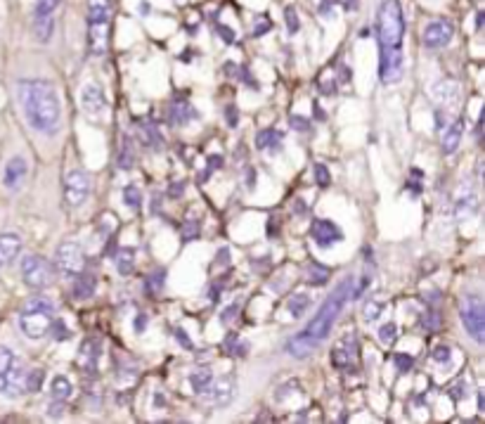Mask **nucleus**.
<instances>
[{
  "instance_id": "1",
  "label": "nucleus",
  "mask_w": 485,
  "mask_h": 424,
  "mask_svg": "<svg viewBox=\"0 0 485 424\" xmlns=\"http://www.w3.org/2000/svg\"><path fill=\"white\" fill-rule=\"evenodd\" d=\"M377 38H379V78L391 85L405 76V17L398 0H384L377 12Z\"/></svg>"
},
{
  "instance_id": "2",
  "label": "nucleus",
  "mask_w": 485,
  "mask_h": 424,
  "mask_svg": "<svg viewBox=\"0 0 485 424\" xmlns=\"http://www.w3.org/2000/svg\"><path fill=\"white\" fill-rule=\"evenodd\" d=\"M353 289H355V278H353V275L343 278L341 282L334 287L332 294L327 296V301L320 306V311L315 313V318L310 320V323L305 325V328L298 332L293 339H289V344H287L289 356H291V358H308L310 353H313L315 348L327 339L329 332H332V328H334V323H337V318L343 311L346 301L353 296Z\"/></svg>"
},
{
  "instance_id": "3",
  "label": "nucleus",
  "mask_w": 485,
  "mask_h": 424,
  "mask_svg": "<svg viewBox=\"0 0 485 424\" xmlns=\"http://www.w3.org/2000/svg\"><path fill=\"white\" fill-rule=\"evenodd\" d=\"M17 97H19V107L26 124L36 133L48 137L60 133L62 105L53 83L43 81V78H24L17 83Z\"/></svg>"
},
{
  "instance_id": "4",
  "label": "nucleus",
  "mask_w": 485,
  "mask_h": 424,
  "mask_svg": "<svg viewBox=\"0 0 485 424\" xmlns=\"http://www.w3.org/2000/svg\"><path fill=\"white\" fill-rule=\"evenodd\" d=\"M112 15H114V0H88V43L90 55L100 57L109 48V31H112Z\"/></svg>"
},
{
  "instance_id": "5",
  "label": "nucleus",
  "mask_w": 485,
  "mask_h": 424,
  "mask_svg": "<svg viewBox=\"0 0 485 424\" xmlns=\"http://www.w3.org/2000/svg\"><path fill=\"white\" fill-rule=\"evenodd\" d=\"M55 320V303L48 296H31L19 311V330L28 339H43Z\"/></svg>"
},
{
  "instance_id": "6",
  "label": "nucleus",
  "mask_w": 485,
  "mask_h": 424,
  "mask_svg": "<svg viewBox=\"0 0 485 424\" xmlns=\"http://www.w3.org/2000/svg\"><path fill=\"white\" fill-rule=\"evenodd\" d=\"M24 365L15 356L12 348L0 346V393L8 398L24 393Z\"/></svg>"
},
{
  "instance_id": "7",
  "label": "nucleus",
  "mask_w": 485,
  "mask_h": 424,
  "mask_svg": "<svg viewBox=\"0 0 485 424\" xmlns=\"http://www.w3.org/2000/svg\"><path fill=\"white\" fill-rule=\"evenodd\" d=\"M459 318L464 330L469 332V337L476 344L485 341V308H483V299L476 294L464 296L459 306Z\"/></svg>"
},
{
  "instance_id": "8",
  "label": "nucleus",
  "mask_w": 485,
  "mask_h": 424,
  "mask_svg": "<svg viewBox=\"0 0 485 424\" xmlns=\"http://www.w3.org/2000/svg\"><path fill=\"white\" fill-rule=\"evenodd\" d=\"M57 8H60V0H36L33 5V36L38 43H50L55 33V19H57Z\"/></svg>"
},
{
  "instance_id": "9",
  "label": "nucleus",
  "mask_w": 485,
  "mask_h": 424,
  "mask_svg": "<svg viewBox=\"0 0 485 424\" xmlns=\"http://www.w3.org/2000/svg\"><path fill=\"white\" fill-rule=\"evenodd\" d=\"M22 278H24L26 287L45 289L53 282V268H50L48 259H43L40 254H26L22 259Z\"/></svg>"
},
{
  "instance_id": "10",
  "label": "nucleus",
  "mask_w": 485,
  "mask_h": 424,
  "mask_svg": "<svg viewBox=\"0 0 485 424\" xmlns=\"http://www.w3.org/2000/svg\"><path fill=\"white\" fill-rule=\"evenodd\" d=\"M55 263H57V268H60V273L69 275V278H76L78 273H83L85 259H83V249H80V244L62 242L60 246H57Z\"/></svg>"
},
{
  "instance_id": "11",
  "label": "nucleus",
  "mask_w": 485,
  "mask_h": 424,
  "mask_svg": "<svg viewBox=\"0 0 485 424\" xmlns=\"http://www.w3.org/2000/svg\"><path fill=\"white\" fill-rule=\"evenodd\" d=\"M90 194V176L80 169H74L65 178V204L71 209H78Z\"/></svg>"
},
{
  "instance_id": "12",
  "label": "nucleus",
  "mask_w": 485,
  "mask_h": 424,
  "mask_svg": "<svg viewBox=\"0 0 485 424\" xmlns=\"http://www.w3.org/2000/svg\"><path fill=\"white\" fill-rule=\"evenodd\" d=\"M454 36V26L448 19H433L424 26V45L431 50H441L450 45Z\"/></svg>"
},
{
  "instance_id": "13",
  "label": "nucleus",
  "mask_w": 485,
  "mask_h": 424,
  "mask_svg": "<svg viewBox=\"0 0 485 424\" xmlns=\"http://www.w3.org/2000/svg\"><path fill=\"white\" fill-rule=\"evenodd\" d=\"M26 176H28L26 159L22 157V154H15L12 159H8V164H5V171H3V185H5V190H10V192L22 190Z\"/></svg>"
},
{
  "instance_id": "14",
  "label": "nucleus",
  "mask_w": 485,
  "mask_h": 424,
  "mask_svg": "<svg viewBox=\"0 0 485 424\" xmlns=\"http://www.w3.org/2000/svg\"><path fill=\"white\" fill-rule=\"evenodd\" d=\"M310 235H313L315 244L320 246V249H329L332 244H337L343 239L341 228H339L334 221H327V219H317L313 223V228H310Z\"/></svg>"
},
{
  "instance_id": "15",
  "label": "nucleus",
  "mask_w": 485,
  "mask_h": 424,
  "mask_svg": "<svg viewBox=\"0 0 485 424\" xmlns=\"http://www.w3.org/2000/svg\"><path fill=\"white\" fill-rule=\"evenodd\" d=\"M80 107H83V112L90 114V117L102 114V112H105V107H107L105 90H102L97 83H85L83 90H80Z\"/></svg>"
},
{
  "instance_id": "16",
  "label": "nucleus",
  "mask_w": 485,
  "mask_h": 424,
  "mask_svg": "<svg viewBox=\"0 0 485 424\" xmlns=\"http://www.w3.org/2000/svg\"><path fill=\"white\" fill-rule=\"evenodd\" d=\"M476 211H478V190L471 183H464V185L459 187L457 202H454V216H457L459 221H464V219H471Z\"/></svg>"
},
{
  "instance_id": "17",
  "label": "nucleus",
  "mask_w": 485,
  "mask_h": 424,
  "mask_svg": "<svg viewBox=\"0 0 485 424\" xmlns=\"http://www.w3.org/2000/svg\"><path fill=\"white\" fill-rule=\"evenodd\" d=\"M235 389H237L235 377L232 375H223L221 380L211 384V389H209V393H206V396L211 398L213 405H218V408H225L228 403H232Z\"/></svg>"
},
{
  "instance_id": "18",
  "label": "nucleus",
  "mask_w": 485,
  "mask_h": 424,
  "mask_svg": "<svg viewBox=\"0 0 485 424\" xmlns=\"http://www.w3.org/2000/svg\"><path fill=\"white\" fill-rule=\"evenodd\" d=\"M461 135H464V119H454L452 124L443 128L441 135V150L443 154H454L461 142Z\"/></svg>"
},
{
  "instance_id": "19",
  "label": "nucleus",
  "mask_w": 485,
  "mask_h": 424,
  "mask_svg": "<svg viewBox=\"0 0 485 424\" xmlns=\"http://www.w3.org/2000/svg\"><path fill=\"white\" fill-rule=\"evenodd\" d=\"M22 251V237L15 232H3L0 235V266H8L10 261H15Z\"/></svg>"
},
{
  "instance_id": "20",
  "label": "nucleus",
  "mask_w": 485,
  "mask_h": 424,
  "mask_svg": "<svg viewBox=\"0 0 485 424\" xmlns=\"http://www.w3.org/2000/svg\"><path fill=\"white\" fill-rule=\"evenodd\" d=\"M353 360H355V341H353V337H348V339L339 341L337 348L332 351V365L343 370V368H350Z\"/></svg>"
},
{
  "instance_id": "21",
  "label": "nucleus",
  "mask_w": 485,
  "mask_h": 424,
  "mask_svg": "<svg viewBox=\"0 0 485 424\" xmlns=\"http://www.w3.org/2000/svg\"><path fill=\"white\" fill-rule=\"evenodd\" d=\"M189 384H192V389H194V393H209V389H211V384H213V372L209 365H204V368H197L189 375Z\"/></svg>"
},
{
  "instance_id": "22",
  "label": "nucleus",
  "mask_w": 485,
  "mask_h": 424,
  "mask_svg": "<svg viewBox=\"0 0 485 424\" xmlns=\"http://www.w3.org/2000/svg\"><path fill=\"white\" fill-rule=\"evenodd\" d=\"M95 287H97V280L92 275H85V273H78L76 275V282H74V296L78 301H85L95 294Z\"/></svg>"
},
{
  "instance_id": "23",
  "label": "nucleus",
  "mask_w": 485,
  "mask_h": 424,
  "mask_svg": "<svg viewBox=\"0 0 485 424\" xmlns=\"http://www.w3.org/2000/svg\"><path fill=\"white\" fill-rule=\"evenodd\" d=\"M280 142H282V133H277L275 128H265L261 133L256 135V147L258 150H273L277 152L280 150Z\"/></svg>"
},
{
  "instance_id": "24",
  "label": "nucleus",
  "mask_w": 485,
  "mask_h": 424,
  "mask_svg": "<svg viewBox=\"0 0 485 424\" xmlns=\"http://www.w3.org/2000/svg\"><path fill=\"white\" fill-rule=\"evenodd\" d=\"M71 393H74L71 382H69L67 377L57 375L53 380V400H57V403H67V400L71 398Z\"/></svg>"
},
{
  "instance_id": "25",
  "label": "nucleus",
  "mask_w": 485,
  "mask_h": 424,
  "mask_svg": "<svg viewBox=\"0 0 485 424\" xmlns=\"http://www.w3.org/2000/svg\"><path fill=\"white\" fill-rule=\"evenodd\" d=\"M433 95H436L438 100L443 102V105H454V102H457V97H459V90H457V85H454V83L443 81V83L436 85Z\"/></svg>"
},
{
  "instance_id": "26",
  "label": "nucleus",
  "mask_w": 485,
  "mask_h": 424,
  "mask_svg": "<svg viewBox=\"0 0 485 424\" xmlns=\"http://www.w3.org/2000/svg\"><path fill=\"white\" fill-rule=\"evenodd\" d=\"M384 308H386L384 299H369L365 306H362V318H365V323H374V320H379L381 313H384Z\"/></svg>"
},
{
  "instance_id": "27",
  "label": "nucleus",
  "mask_w": 485,
  "mask_h": 424,
  "mask_svg": "<svg viewBox=\"0 0 485 424\" xmlns=\"http://www.w3.org/2000/svg\"><path fill=\"white\" fill-rule=\"evenodd\" d=\"M133 268H135V256H133V249H121L117 256V271L119 275H130Z\"/></svg>"
},
{
  "instance_id": "28",
  "label": "nucleus",
  "mask_w": 485,
  "mask_h": 424,
  "mask_svg": "<svg viewBox=\"0 0 485 424\" xmlns=\"http://www.w3.org/2000/svg\"><path fill=\"white\" fill-rule=\"evenodd\" d=\"M194 117H197V112H194L189 105H176L171 110V121L176 126H185L189 119H194Z\"/></svg>"
},
{
  "instance_id": "29",
  "label": "nucleus",
  "mask_w": 485,
  "mask_h": 424,
  "mask_svg": "<svg viewBox=\"0 0 485 424\" xmlns=\"http://www.w3.org/2000/svg\"><path fill=\"white\" fill-rule=\"evenodd\" d=\"M310 306V296L308 294H296L289 299V313L293 315V318H301V315L308 311Z\"/></svg>"
},
{
  "instance_id": "30",
  "label": "nucleus",
  "mask_w": 485,
  "mask_h": 424,
  "mask_svg": "<svg viewBox=\"0 0 485 424\" xmlns=\"http://www.w3.org/2000/svg\"><path fill=\"white\" fill-rule=\"evenodd\" d=\"M398 339V323H393V320H389V323L381 325L379 330V341L384 344V346H393Z\"/></svg>"
},
{
  "instance_id": "31",
  "label": "nucleus",
  "mask_w": 485,
  "mask_h": 424,
  "mask_svg": "<svg viewBox=\"0 0 485 424\" xmlns=\"http://www.w3.org/2000/svg\"><path fill=\"white\" fill-rule=\"evenodd\" d=\"M43 372L40 370H31V372H26L24 375V393L26 391H38L40 389V384H43Z\"/></svg>"
},
{
  "instance_id": "32",
  "label": "nucleus",
  "mask_w": 485,
  "mask_h": 424,
  "mask_svg": "<svg viewBox=\"0 0 485 424\" xmlns=\"http://www.w3.org/2000/svg\"><path fill=\"white\" fill-rule=\"evenodd\" d=\"M124 202L130 206V209H140L142 204V194H140V187L137 185H128L124 190Z\"/></svg>"
},
{
  "instance_id": "33",
  "label": "nucleus",
  "mask_w": 485,
  "mask_h": 424,
  "mask_svg": "<svg viewBox=\"0 0 485 424\" xmlns=\"http://www.w3.org/2000/svg\"><path fill=\"white\" fill-rule=\"evenodd\" d=\"M133 162H135V157H133V147H130V142L126 140L124 147H121V154H119V169L128 171V169H133Z\"/></svg>"
},
{
  "instance_id": "34",
  "label": "nucleus",
  "mask_w": 485,
  "mask_h": 424,
  "mask_svg": "<svg viewBox=\"0 0 485 424\" xmlns=\"http://www.w3.org/2000/svg\"><path fill=\"white\" fill-rule=\"evenodd\" d=\"M329 280V271L322 266H310V285H317V287H322V285H327Z\"/></svg>"
},
{
  "instance_id": "35",
  "label": "nucleus",
  "mask_w": 485,
  "mask_h": 424,
  "mask_svg": "<svg viewBox=\"0 0 485 424\" xmlns=\"http://www.w3.org/2000/svg\"><path fill=\"white\" fill-rule=\"evenodd\" d=\"M313 176H315V183L320 187H327L329 185V171L325 164H315L313 166Z\"/></svg>"
},
{
  "instance_id": "36",
  "label": "nucleus",
  "mask_w": 485,
  "mask_h": 424,
  "mask_svg": "<svg viewBox=\"0 0 485 424\" xmlns=\"http://www.w3.org/2000/svg\"><path fill=\"white\" fill-rule=\"evenodd\" d=\"M393 363L400 372H409V370H412V365H414V358L407 356V353H395Z\"/></svg>"
},
{
  "instance_id": "37",
  "label": "nucleus",
  "mask_w": 485,
  "mask_h": 424,
  "mask_svg": "<svg viewBox=\"0 0 485 424\" xmlns=\"http://www.w3.org/2000/svg\"><path fill=\"white\" fill-rule=\"evenodd\" d=\"M284 19H287V28H289V33H296V31H298V26H301V22H298L296 10H293V8H287Z\"/></svg>"
},
{
  "instance_id": "38",
  "label": "nucleus",
  "mask_w": 485,
  "mask_h": 424,
  "mask_svg": "<svg viewBox=\"0 0 485 424\" xmlns=\"http://www.w3.org/2000/svg\"><path fill=\"white\" fill-rule=\"evenodd\" d=\"M142 137H147V142H152L154 150H159V147H161V137H159L154 126H142Z\"/></svg>"
},
{
  "instance_id": "39",
  "label": "nucleus",
  "mask_w": 485,
  "mask_h": 424,
  "mask_svg": "<svg viewBox=\"0 0 485 424\" xmlns=\"http://www.w3.org/2000/svg\"><path fill=\"white\" fill-rule=\"evenodd\" d=\"M270 31V19L268 17H258L256 24H253V36H265V33Z\"/></svg>"
},
{
  "instance_id": "40",
  "label": "nucleus",
  "mask_w": 485,
  "mask_h": 424,
  "mask_svg": "<svg viewBox=\"0 0 485 424\" xmlns=\"http://www.w3.org/2000/svg\"><path fill=\"white\" fill-rule=\"evenodd\" d=\"M436 363H441V365H445L450 363V348L448 346H438V348H433V356H431Z\"/></svg>"
},
{
  "instance_id": "41",
  "label": "nucleus",
  "mask_w": 485,
  "mask_h": 424,
  "mask_svg": "<svg viewBox=\"0 0 485 424\" xmlns=\"http://www.w3.org/2000/svg\"><path fill=\"white\" fill-rule=\"evenodd\" d=\"M197 232H199L197 221H187V223H185V230H182V239H192V237H197Z\"/></svg>"
},
{
  "instance_id": "42",
  "label": "nucleus",
  "mask_w": 485,
  "mask_h": 424,
  "mask_svg": "<svg viewBox=\"0 0 485 424\" xmlns=\"http://www.w3.org/2000/svg\"><path fill=\"white\" fill-rule=\"evenodd\" d=\"M218 33L223 36L225 43H235V33H232V28H230V26H218Z\"/></svg>"
},
{
  "instance_id": "43",
  "label": "nucleus",
  "mask_w": 485,
  "mask_h": 424,
  "mask_svg": "<svg viewBox=\"0 0 485 424\" xmlns=\"http://www.w3.org/2000/svg\"><path fill=\"white\" fill-rule=\"evenodd\" d=\"M291 126H293V128H298V130H308L310 128L308 119H303V117H291Z\"/></svg>"
},
{
  "instance_id": "44",
  "label": "nucleus",
  "mask_w": 485,
  "mask_h": 424,
  "mask_svg": "<svg viewBox=\"0 0 485 424\" xmlns=\"http://www.w3.org/2000/svg\"><path fill=\"white\" fill-rule=\"evenodd\" d=\"M176 339H178V344H182L185 348H192V341L187 339V334H185L182 330H176Z\"/></svg>"
},
{
  "instance_id": "45",
  "label": "nucleus",
  "mask_w": 485,
  "mask_h": 424,
  "mask_svg": "<svg viewBox=\"0 0 485 424\" xmlns=\"http://www.w3.org/2000/svg\"><path fill=\"white\" fill-rule=\"evenodd\" d=\"M147 323H149V320H147V315H137V318H135V330L137 332H142L144 328H147Z\"/></svg>"
},
{
  "instance_id": "46",
  "label": "nucleus",
  "mask_w": 485,
  "mask_h": 424,
  "mask_svg": "<svg viewBox=\"0 0 485 424\" xmlns=\"http://www.w3.org/2000/svg\"><path fill=\"white\" fill-rule=\"evenodd\" d=\"M209 164H211V169H221V166H223V159H221V157H211Z\"/></svg>"
},
{
  "instance_id": "47",
  "label": "nucleus",
  "mask_w": 485,
  "mask_h": 424,
  "mask_svg": "<svg viewBox=\"0 0 485 424\" xmlns=\"http://www.w3.org/2000/svg\"><path fill=\"white\" fill-rule=\"evenodd\" d=\"M228 119H230V124L235 126V107H230V112H228Z\"/></svg>"
},
{
  "instance_id": "48",
  "label": "nucleus",
  "mask_w": 485,
  "mask_h": 424,
  "mask_svg": "<svg viewBox=\"0 0 485 424\" xmlns=\"http://www.w3.org/2000/svg\"><path fill=\"white\" fill-rule=\"evenodd\" d=\"M483 15H485V12L481 10V12H478V17H476V26H478V28H481V24H483Z\"/></svg>"
},
{
  "instance_id": "49",
  "label": "nucleus",
  "mask_w": 485,
  "mask_h": 424,
  "mask_svg": "<svg viewBox=\"0 0 485 424\" xmlns=\"http://www.w3.org/2000/svg\"><path fill=\"white\" fill-rule=\"evenodd\" d=\"M140 12H142V15L149 12V5H147V3H140Z\"/></svg>"
},
{
  "instance_id": "50",
  "label": "nucleus",
  "mask_w": 485,
  "mask_h": 424,
  "mask_svg": "<svg viewBox=\"0 0 485 424\" xmlns=\"http://www.w3.org/2000/svg\"><path fill=\"white\" fill-rule=\"evenodd\" d=\"M0 268H3V266H0Z\"/></svg>"
}]
</instances>
